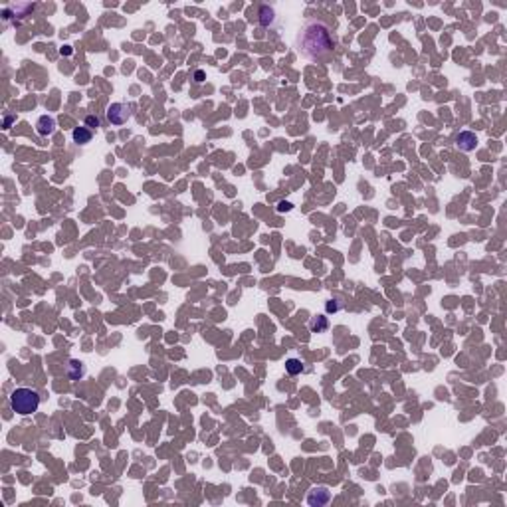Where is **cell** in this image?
<instances>
[{"label":"cell","instance_id":"1","mask_svg":"<svg viewBox=\"0 0 507 507\" xmlns=\"http://www.w3.org/2000/svg\"><path fill=\"white\" fill-rule=\"evenodd\" d=\"M295 48L301 58H305L313 64L327 60L335 50V38L329 24L319 18H309L299 28Z\"/></svg>","mask_w":507,"mask_h":507},{"label":"cell","instance_id":"2","mask_svg":"<svg viewBox=\"0 0 507 507\" xmlns=\"http://www.w3.org/2000/svg\"><path fill=\"white\" fill-rule=\"evenodd\" d=\"M40 406V394L32 388H16L12 394H10V408L12 412L16 414H22V416H28V414H34Z\"/></svg>","mask_w":507,"mask_h":507},{"label":"cell","instance_id":"3","mask_svg":"<svg viewBox=\"0 0 507 507\" xmlns=\"http://www.w3.org/2000/svg\"><path fill=\"white\" fill-rule=\"evenodd\" d=\"M133 117V107L127 103H111L107 107V119L111 125H123Z\"/></svg>","mask_w":507,"mask_h":507},{"label":"cell","instance_id":"4","mask_svg":"<svg viewBox=\"0 0 507 507\" xmlns=\"http://www.w3.org/2000/svg\"><path fill=\"white\" fill-rule=\"evenodd\" d=\"M34 10V4H10L8 8L2 10V18L6 22L12 24H20V20H24L28 16V12Z\"/></svg>","mask_w":507,"mask_h":507},{"label":"cell","instance_id":"5","mask_svg":"<svg viewBox=\"0 0 507 507\" xmlns=\"http://www.w3.org/2000/svg\"><path fill=\"white\" fill-rule=\"evenodd\" d=\"M331 501V491L325 487V485H319V487H313L309 493H307V503L313 505V507H321V505H327Z\"/></svg>","mask_w":507,"mask_h":507},{"label":"cell","instance_id":"6","mask_svg":"<svg viewBox=\"0 0 507 507\" xmlns=\"http://www.w3.org/2000/svg\"><path fill=\"white\" fill-rule=\"evenodd\" d=\"M456 147H458L460 151H464V153H470V151H474V149L478 147V137H476V133H472V131H462V133H458V135H456Z\"/></svg>","mask_w":507,"mask_h":507},{"label":"cell","instance_id":"7","mask_svg":"<svg viewBox=\"0 0 507 507\" xmlns=\"http://www.w3.org/2000/svg\"><path fill=\"white\" fill-rule=\"evenodd\" d=\"M36 131H38V135H42V137L52 135V133L56 131V119H54L52 115H42V117L38 119V123H36Z\"/></svg>","mask_w":507,"mask_h":507},{"label":"cell","instance_id":"8","mask_svg":"<svg viewBox=\"0 0 507 507\" xmlns=\"http://www.w3.org/2000/svg\"><path fill=\"white\" fill-rule=\"evenodd\" d=\"M68 377H70L72 380L83 379V377H85V365H83L81 361H77V359H72L70 365H68Z\"/></svg>","mask_w":507,"mask_h":507},{"label":"cell","instance_id":"9","mask_svg":"<svg viewBox=\"0 0 507 507\" xmlns=\"http://www.w3.org/2000/svg\"><path fill=\"white\" fill-rule=\"evenodd\" d=\"M72 137H74V143H76V145H87V143L91 141L93 133H91V129H87V127H76V129L72 131Z\"/></svg>","mask_w":507,"mask_h":507},{"label":"cell","instance_id":"10","mask_svg":"<svg viewBox=\"0 0 507 507\" xmlns=\"http://www.w3.org/2000/svg\"><path fill=\"white\" fill-rule=\"evenodd\" d=\"M309 329H311V333H325L329 329V319L325 315H317L309 321Z\"/></svg>","mask_w":507,"mask_h":507},{"label":"cell","instance_id":"11","mask_svg":"<svg viewBox=\"0 0 507 507\" xmlns=\"http://www.w3.org/2000/svg\"><path fill=\"white\" fill-rule=\"evenodd\" d=\"M276 22V10L272 8V6H262L260 8V24L264 26V28H268V26H272Z\"/></svg>","mask_w":507,"mask_h":507},{"label":"cell","instance_id":"12","mask_svg":"<svg viewBox=\"0 0 507 507\" xmlns=\"http://www.w3.org/2000/svg\"><path fill=\"white\" fill-rule=\"evenodd\" d=\"M285 371H287V375L295 377V375H299V373L305 371V365H303L301 359H287V361H285Z\"/></svg>","mask_w":507,"mask_h":507},{"label":"cell","instance_id":"13","mask_svg":"<svg viewBox=\"0 0 507 507\" xmlns=\"http://www.w3.org/2000/svg\"><path fill=\"white\" fill-rule=\"evenodd\" d=\"M85 127H87V129H97V127H101L99 117H97V115H87V117H85Z\"/></svg>","mask_w":507,"mask_h":507},{"label":"cell","instance_id":"14","mask_svg":"<svg viewBox=\"0 0 507 507\" xmlns=\"http://www.w3.org/2000/svg\"><path fill=\"white\" fill-rule=\"evenodd\" d=\"M325 309H327V313H335V311H339V309H341V305H339L337 301L329 299V301L325 303Z\"/></svg>","mask_w":507,"mask_h":507},{"label":"cell","instance_id":"15","mask_svg":"<svg viewBox=\"0 0 507 507\" xmlns=\"http://www.w3.org/2000/svg\"><path fill=\"white\" fill-rule=\"evenodd\" d=\"M293 208V204L291 202H285V200H281L279 204H278V212H287V210H291Z\"/></svg>","mask_w":507,"mask_h":507},{"label":"cell","instance_id":"16","mask_svg":"<svg viewBox=\"0 0 507 507\" xmlns=\"http://www.w3.org/2000/svg\"><path fill=\"white\" fill-rule=\"evenodd\" d=\"M194 79H196L198 83H202V81H204V72H200V70H198V72L194 74Z\"/></svg>","mask_w":507,"mask_h":507},{"label":"cell","instance_id":"17","mask_svg":"<svg viewBox=\"0 0 507 507\" xmlns=\"http://www.w3.org/2000/svg\"><path fill=\"white\" fill-rule=\"evenodd\" d=\"M62 54H66V56H70V54H72V48H62Z\"/></svg>","mask_w":507,"mask_h":507},{"label":"cell","instance_id":"18","mask_svg":"<svg viewBox=\"0 0 507 507\" xmlns=\"http://www.w3.org/2000/svg\"><path fill=\"white\" fill-rule=\"evenodd\" d=\"M10 123H12V117H6V123H4V127L8 129V127H10Z\"/></svg>","mask_w":507,"mask_h":507}]
</instances>
